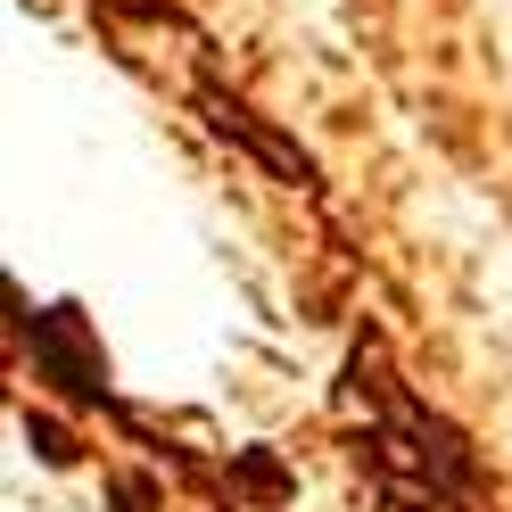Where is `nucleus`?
<instances>
[{
  "label": "nucleus",
  "instance_id": "obj_1",
  "mask_svg": "<svg viewBox=\"0 0 512 512\" xmlns=\"http://www.w3.org/2000/svg\"><path fill=\"white\" fill-rule=\"evenodd\" d=\"M17 323H25V339H34V372H42V380H58V389L83 397V405L108 397V372H100V356L83 347V314L50 306V314H17Z\"/></svg>",
  "mask_w": 512,
  "mask_h": 512
},
{
  "label": "nucleus",
  "instance_id": "obj_2",
  "mask_svg": "<svg viewBox=\"0 0 512 512\" xmlns=\"http://www.w3.org/2000/svg\"><path fill=\"white\" fill-rule=\"evenodd\" d=\"M199 108H207V124H215L223 141H240L248 157H265L281 182H298V190H314V182H323V174H314V157H306L298 141H281L256 108H240V100H232V91H215V83H207V91H199Z\"/></svg>",
  "mask_w": 512,
  "mask_h": 512
},
{
  "label": "nucleus",
  "instance_id": "obj_3",
  "mask_svg": "<svg viewBox=\"0 0 512 512\" xmlns=\"http://www.w3.org/2000/svg\"><path fill=\"white\" fill-rule=\"evenodd\" d=\"M25 438H34V446H42L50 463H75V438L58 430V422H34V413H25Z\"/></svg>",
  "mask_w": 512,
  "mask_h": 512
},
{
  "label": "nucleus",
  "instance_id": "obj_4",
  "mask_svg": "<svg viewBox=\"0 0 512 512\" xmlns=\"http://www.w3.org/2000/svg\"><path fill=\"white\" fill-rule=\"evenodd\" d=\"M240 479L248 488H281V463L273 455H240Z\"/></svg>",
  "mask_w": 512,
  "mask_h": 512
}]
</instances>
